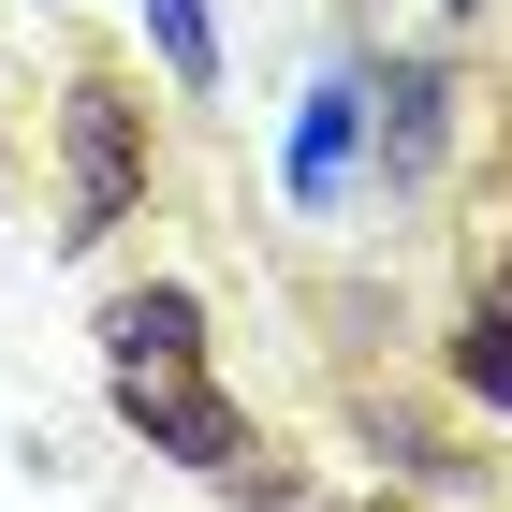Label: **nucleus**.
Masks as SVG:
<instances>
[{"mask_svg": "<svg viewBox=\"0 0 512 512\" xmlns=\"http://www.w3.org/2000/svg\"><path fill=\"white\" fill-rule=\"evenodd\" d=\"M366 132H381V176H395V191H425L439 147H454V74H439V59H381Z\"/></svg>", "mask_w": 512, "mask_h": 512, "instance_id": "obj_3", "label": "nucleus"}, {"mask_svg": "<svg viewBox=\"0 0 512 512\" xmlns=\"http://www.w3.org/2000/svg\"><path fill=\"white\" fill-rule=\"evenodd\" d=\"M59 161H74L59 249H103L132 205H147V88H132V74H74V103H59Z\"/></svg>", "mask_w": 512, "mask_h": 512, "instance_id": "obj_2", "label": "nucleus"}, {"mask_svg": "<svg viewBox=\"0 0 512 512\" xmlns=\"http://www.w3.org/2000/svg\"><path fill=\"white\" fill-rule=\"evenodd\" d=\"M352 161H366V74H322L308 103H293V147H278V191H293V205L322 220V205L352 191Z\"/></svg>", "mask_w": 512, "mask_h": 512, "instance_id": "obj_4", "label": "nucleus"}, {"mask_svg": "<svg viewBox=\"0 0 512 512\" xmlns=\"http://www.w3.org/2000/svg\"><path fill=\"white\" fill-rule=\"evenodd\" d=\"M103 395H118V425L147 454H176V469H205V483L249 469V410L205 366V293L191 278H147V293L103 308Z\"/></svg>", "mask_w": 512, "mask_h": 512, "instance_id": "obj_1", "label": "nucleus"}, {"mask_svg": "<svg viewBox=\"0 0 512 512\" xmlns=\"http://www.w3.org/2000/svg\"><path fill=\"white\" fill-rule=\"evenodd\" d=\"M454 381H469L483 410H512V264H498V293L454 322Z\"/></svg>", "mask_w": 512, "mask_h": 512, "instance_id": "obj_5", "label": "nucleus"}, {"mask_svg": "<svg viewBox=\"0 0 512 512\" xmlns=\"http://www.w3.org/2000/svg\"><path fill=\"white\" fill-rule=\"evenodd\" d=\"M147 44H161V74L191 88V103L220 88V15H205V0H147Z\"/></svg>", "mask_w": 512, "mask_h": 512, "instance_id": "obj_6", "label": "nucleus"}, {"mask_svg": "<svg viewBox=\"0 0 512 512\" xmlns=\"http://www.w3.org/2000/svg\"><path fill=\"white\" fill-rule=\"evenodd\" d=\"M439 15H454V30H469V15H483V0H439Z\"/></svg>", "mask_w": 512, "mask_h": 512, "instance_id": "obj_7", "label": "nucleus"}]
</instances>
